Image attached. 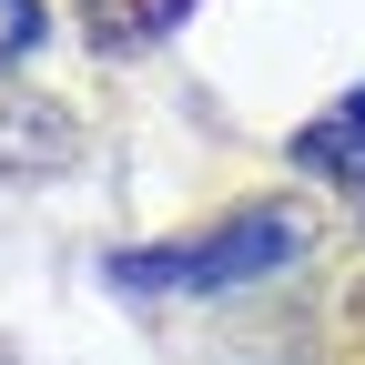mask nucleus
<instances>
[{
  "mask_svg": "<svg viewBox=\"0 0 365 365\" xmlns=\"http://www.w3.org/2000/svg\"><path fill=\"white\" fill-rule=\"evenodd\" d=\"M304 244H314V223H304L294 203H244V213H223L213 234H182V244H153V254H122L112 284H122V294H234V284L284 274Z\"/></svg>",
  "mask_w": 365,
  "mask_h": 365,
  "instance_id": "1",
  "label": "nucleus"
},
{
  "mask_svg": "<svg viewBox=\"0 0 365 365\" xmlns=\"http://www.w3.org/2000/svg\"><path fill=\"white\" fill-rule=\"evenodd\" d=\"M21 132H31V143L51 153V163L71 153V122H61L51 102H21V112H0V163H11V173H21Z\"/></svg>",
  "mask_w": 365,
  "mask_h": 365,
  "instance_id": "4",
  "label": "nucleus"
},
{
  "mask_svg": "<svg viewBox=\"0 0 365 365\" xmlns=\"http://www.w3.org/2000/svg\"><path fill=\"white\" fill-rule=\"evenodd\" d=\"M294 163H304L314 182H345V193L365 203V91H345L335 112H314V122L294 132Z\"/></svg>",
  "mask_w": 365,
  "mask_h": 365,
  "instance_id": "2",
  "label": "nucleus"
},
{
  "mask_svg": "<svg viewBox=\"0 0 365 365\" xmlns=\"http://www.w3.org/2000/svg\"><path fill=\"white\" fill-rule=\"evenodd\" d=\"M182 11L193 0H81V31H91V51H153Z\"/></svg>",
  "mask_w": 365,
  "mask_h": 365,
  "instance_id": "3",
  "label": "nucleus"
},
{
  "mask_svg": "<svg viewBox=\"0 0 365 365\" xmlns=\"http://www.w3.org/2000/svg\"><path fill=\"white\" fill-rule=\"evenodd\" d=\"M41 41V0H0V61H21Z\"/></svg>",
  "mask_w": 365,
  "mask_h": 365,
  "instance_id": "5",
  "label": "nucleus"
}]
</instances>
